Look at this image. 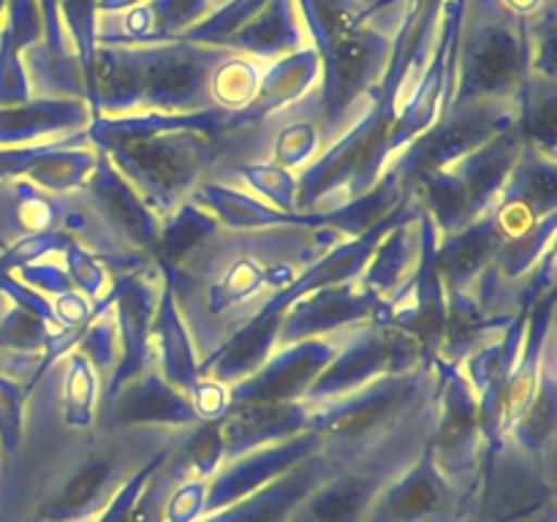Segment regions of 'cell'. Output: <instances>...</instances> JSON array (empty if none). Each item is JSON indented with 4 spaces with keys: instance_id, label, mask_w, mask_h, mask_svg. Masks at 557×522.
I'll use <instances>...</instances> for the list:
<instances>
[{
    "instance_id": "obj_29",
    "label": "cell",
    "mask_w": 557,
    "mask_h": 522,
    "mask_svg": "<svg viewBox=\"0 0 557 522\" xmlns=\"http://www.w3.org/2000/svg\"><path fill=\"white\" fill-rule=\"evenodd\" d=\"M218 223L215 217L207 215L201 207H196L194 201H185L177 212L163 221L161 226V239H158V248H156V264L158 266H172L188 253L190 248L201 243L205 237H210L212 232H218Z\"/></svg>"
},
{
    "instance_id": "obj_27",
    "label": "cell",
    "mask_w": 557,
    "mask_h": 522,
    "mask_svg": "<svg viewBox=\"0 0 557 522\" xmlns=\"http://www.w3.org/2000/svg\"><path fill=\"white\" fill-rule=\"evenodd\" d=\"M212 179L218 183L237 185V188L248 190L250 196L261 199L264 204L275 207L277 212L286 215H299L297 201H299V177L288 169L277 166L272 161H253V163H239V166L226 169V172L215 174Z\"/></svg>"
},
{
    "instance_id": "obj_23",
    "label": "cell",
    "mask_w": 557,
    "mask_h": 522,
    "mask_svg": "<svg viewBox=\"0 0 557 522\" xmlns=\"http://www.w3.org/2000/svg\"><path fill=\"white\" fill-rule=\"evenodd\" d=\"M283 310H272V313H261L259 319L250 321L248 326L237 332L210 362L201 368V375L226 384L232 389L234 384L245 381L261 370V364L275 353L277 348V330H281Z\"/></svg>"
},
{
    "instance_id": "obj_21",
    "label": "cell",
    "mask_w": 557,
    "mask_h": 522,
    "mask_svg": "<svg viewBox=\"0 0 557 522\" xmlns=\"http://www.w3.org/2000/svg\"><path fill=\"white\" fill-rule=\"evenodd\" d=\"M430 232H433V223L424 215V210H419L417 215L392 226L384 234V239L375 245L373 256H370L368 266H364L362 277H359V286L375 304L395 297L411 281L413 272L422 264Z\"/></svg>"
},
{
    "instance_id": "obj_14",
    "label": "cell",
    "mask_w": 557,
    "mask_h": 522,
    "mask_svg": "<svg viewBox=\"0 0 557 522\" xmlns=\"http://www.w3.org/2000/svg\"><path fill=\"white\" fill-rule=\"evenodd\" d=\"M163 291H166V277H163L158 264L136 270L131 275L114 277L109 299H112L114 319H117L123 359H120V368L107 395L120 381L131 378V375L141 373L147 368H156L152 364V326H156V313Z\"/></svg>"
},
{
    "instance_id": "obj_10",
    "label": "cell",
    "mask_w": 557,
    "mask_h": 522,
    "mask_svg": "<svg viewBox=\"0 0 557 522\" xmlns=\"http://www.w3.org/2000/svg\"><path fill=\"white\" fill-rule=\"evenodd\" d=\"M555 460L495 440L473 498L471 522H555Z\"/></svg>"
},
{
    "instance_id": "obj_26",
    "label": "cell",
    "mask_w": 557,
    "mask_h": 522,
    "mask_svg": "<svg viewBox=\"0 0 557 522\" xmlns=\"http://www.w3.org/2000/svg\"><path fill=\"white\" fill-rule=\"evenodd\" d=\"M498 201L525 207L536 217L557 215V158L522 147Z\"/></svg>"
},
{
    "instance_id": "obj_13",
    "label": "cell",
    "mask_w": 557,
    "mask_h": 522,
    "mask_svg": "<svg viewBox=\"0 0 557 522\" xmlns=\"http://www.w3.org/2000/svg\"><path fill=\"white\" fill-rule=\"evenodd\" d=\"M362 522H471V509L424 446L422 455L375 495Z\"/></svg>"
},
{
    "instance_id": "obj_8",
    "label": "cell",
    "mask_w": 557,
    "mask_h": 522,
    "mask_svg": "<svg viewBox=\"0 0 557 522\" xmlns=\"http://www.w3.org/2000/svg\"><path fill=\"white\" fill-rule=\"evenodd\" d=\"M517 123V98L515 101H471L460 107H449L428 130L408 141L389 163L386 172L397 179L400 190L411 196L422 179L441 172L455 163L457 158L479 150L509 130Z\"/></svg>"
},
{
    "instance_id": "obj_28",
    "label": "cell",
    "mask_w": 557,
    "mask_h": 522,
    "mask_svg": "<svg viewBox=\"0 0 557 522\" xmlns=\"http://www.w3.org/2000/svg\"><path fill=\"white\" fill-rule=\"evenodd\" d=\"M76 351L92 364V370L98 373L103 384V395L112 386L114 373L120 368V359H123V343H120V330L117 319H114L112 299H103L101 304H96L90 321L85 324V330L79 332L74 343Z\"/></svg>"
},
{
    "instance_id": "obj_22",
    "label": "cell",
    "mask_w": 557,
    "mask_h": 522,
    "mask_svg": "<svg viewBox=\"0 0 557 522\" xmlns=\"http://www.w3.org/2000/svg\"><path fill=\"white\" fill-rule=\"evenodd\" d=\"M500 243H504V234H500L493 212L476 217L460 232L441 237L435 245L433 264L446 297L468 291L484 275V270L493 264Z\"/></svg>"
},
{
    "instance_id": "obj_4",
    "label": "cell",
    "mask_w": 557,
    "mask_h": 522,
    "mask_svg": "<svg viewBox=\"0 0 557 522\" xmlns=\"http://www.w3.org/2000/svg\"><path fill=\"white\" fill-rule=\"evenodd\" d=\"M103 384L76 348L58 353L27 386L20 449L5 462H36L98 427Z\"/></svg>"
},
{
    "instance_id": "obj_25",
    "label": "cell",
    "mask_w": 557,
    "mask_h": 522,
    "mask_svg": "<svg viewBox=\"0 0 557 522\" xmlns=\"http://www.w3.org/2000/svg\"><path fill=\"white\" fill-rule=\"evenodd\" d=\"M557 346V343H555ZM555 346H549L544 357L542 381L533 395L531 406L522 411V417L504 433V440L515 444L517 449L528 451L542 460H555V438H557V357Z\"/></svg>"
},
{
    "instance_id": "obj_31",
    "label": "cell",
    "mask_w": 557,
    "mask_h": 522,
    "mask_svg": "<svg viewBox=\"0 0 557 522\" xmlns=\"http://www.w3.org/2000/svg\"><path fill=\"white\" fill-rule=\"evenodd\" d=\"M188 400L194 406L199 422H218L232 408V389L226 384H218V381L201 375L194 389H190Z\"/></svg>"
},
{
    "instance_id": "obj_24",
    "label": "cell",
    "mask_w": 557,
    "mask_h": 522,
    "mask_svg": "<svg viewBox=\"0 0 557 522\" xmlns=\"http://www.w3.org/2000/svg\"><path fill=\"white\" fill-rule=\"evenodd\" d=\"M152 364L163 375V381L172 384L177 391H183V395H190L196 381L201 378L194 343H190L188 330H185L183 319L174 308L169 288L163 291L156 313V326H152Z\"/></svg>"
},
{
    "instance_id": "obj_11",
    "label": "cell",
    "mask_w": 557,
    "mask_h": 522,
    "mask_svg": "<svg viewBox=\"0 0 557 522\" xmlns=\"http://www.w3.org/2000/svg\"><path fill=\"white\" fill-rule=\"evenodd\" d=\"M428 362H433V359L424 353V348L411 335L370 319L357 326L351 340L332 359L330 368L315 378L305 400L315 402V406L341 400V397L354 395V391L364 389L384 375L411 373Z\"/></svg>"
},
{
    "instance_id": "obj_15",
    "label": "cell",
    "mask_w": 557,
    "mask_h": 522,
    "mask_svg": "<svg viewBox=\"0 0 557 522\" xmlns=\"http://www.w3.org/2000/svg\"><path fill=\"white\" fill-rule=\"evenodd\" d=\"M101 427H172L188 430L199 422L188 395L163 381L156 368H147L120 381L101 400Z\"/></svg>"
},
{
    "instance_id": "obj_5",
    "label": "cell",
    "mask_w": 557,
    "mask_h": 522,
    "mask_svg": "<svg viewBox=\"0 0 557 522\" xmlns=\"http://www.w3.org/2000/svg\"><path fill=\"white\" fill-rule=\"evenodd\" d=\"M392 123V112L379 103L335 145L326 147L319 161L299 174V215L330 217L370 194L384 179L389 163Z\"/></svg>"
},
{
    "instance_id": "obj_7",
    "label": "cell",
    "mask_w": 557,
    "mask_h": 522,
    "mask_svg": "<svg viewBox=\"0 0 557 522\" xmlns=\"http://www.w3.org/2000/svg\"><path fill=\"white\" fill-rule=\"evenodd\" d=\"M531 74V38L522 20L493 5L476 9L468 25L457 71L449 85V107L471 101H515ZM446 107V109H449ZM444 109V112H446Z\"/></svg>"
},
{
    "instance_id": "obj_17",
    "label": "cell",
    "mask_w": 557,
    "mask_h": 522,
    "mask_svg": "<svg viewBox=\"0 0 557 522\" xmlns=\"http://www.w3.org/2000/svg\"><path fill=\"white\" fill-rule=\"evenodd\" d=\"M375 308L379 304L362 291L359 283H335V286L313 288V291L302 294L283 308L277 348L315 335H326V332L364 324V321L373 319Z\"/></svg>"
},
{
    "instance_id": "obj_6",
    "label": "cell",
    "mask_w": 557,
    "mask_h": 522,
    "mask_svg": "<svg viewBox=\"0 0 557 522\" xmlns=\"http://www.w3.org/2000/svg\"><path fill=\"white\" fill-rule=\"evenodd\" d=\"M522 147L525 141H522L520 130L517 125H511L487 145L457 158L455 163L430 174L417 185L411 196L422 204L424 215L438 232V239L460 232L462 226L495 210Z\"/></svg>"
},
{
    "instance_id": "obj_30",
    "label": "cell",
    "mask_w": 557,
    "mask_h": 522,
    "mask_svg": "<svg viewBox=\"0 0 557 522\" xmlns=\"http://www.w3.org/2000/svg\"><path fill=\"white\" fill-rule=\"evenodd\" d=\"M58 261L60 266H63L71 286H74L87 302L101 304L103 299L109 297V291H112L114 286V277L98 256L87 253V250L79 248V245L69 243L63 248V253L58 256Z\"/></svg>"
},
{
    "instance_id": "obj_32",
    "label": "cell",
    "mask_w": 557,
    "mask_h": 522,
    "mask_svg": "<svg viewBox=\"0 0 557 522\" xmlns=\"http://www.w3.org/2000/svg\"><path fill=\"white\" fill-rule=\"evenodd\" d=\"M20 522H44V520H36V517H27V520H20Z\"/></svg>"
},
{
    "instance_id": "obj_20",
    "label": "cell",
    "mask_w": 557,
    "mask_h": 522,
    "mask_svg": "<svg viewBox=\"0 0 557 522\" xmlns=\"http://www.w3.org/2000/svg\"><path fill=\"white\" fill-rule=\"evenodd\" d=\"M82 190H85L90 204L101 212L103 221L114 228V234L123 243H128L131 248L150 256V259L156 256L163 223L141 201V196L114 172V166L107 161L103 152L98 158L96 172H92V177L87 179V185Z\"/></svg>"
},
{
    "instance_id": "obj_9",
    "label": "cell",
    "mask_w": 557,
    "mask_h": 522,
    "mask_svg": "<svg viewBox=\"0 0 557 522\" xmlns=\"http://www.w3.org/2000/svg\"><path fill=\"white\" fill-rule=\"evenodd\" d=\"M438 370V397H435V419L430 430L428 449L435 468L446 482L468 500L473 509L484 462L490 455V438L484 430L479 402L462 375L451 364L435 362Z\"/></svg>"
},
{
    "instance_id": "obj_19",
    "label": "cell",
    "mask_w": 557,
    "mask_h": 522,
    "mask_svg": "<svg viewBox=\"0 0 557 522\" xmlns=\"http://www.w3.org/2000/svg\"><path fill=\"white\" fill-rule=\"evenodd\" d=\"M90 103L85 98H36L0 109V150L47 147L85 134L92 125Z\"/></svg>"
},
{
    "instance_id": "obj_16",
    "label": "cell",
    "mask_w": 557,
    "mask_h": 522,
    "mask_svg": "<svg viewBox=\"0 0 557 522\" xmlns=\"http://www.w3.org/2000/svg\"><path fill=\"white\" fill-rule=\"evenodd\" d=\"M321 451V438L315 433H305L299 438L283 440V444L261 446V449L226 460L207 484V514L221 511L226 506L250 498L267 484L277 482L288 471L308 460L310 455Z\"/></svg>"
},
{
    "instance_id": "obj_12",
    "label": "cell",
    "mask_w": 557,
    "mask_h": 522,
    "mask_svg": "<svg viewBox=\"0 0 557 522\" xmlns=\"http://www.w3.org/2000/svg\"><path fill=\"white\" fill-rule=\"evenodd\" d=\"M357 326L275 348V353L261 364V370L232 386V408L305 400L310 386L330 368V362L343 351V346L351 340Z\"/></svg>"
},
{
    "instance_id": "obj_3",
    "label": "cell",
    "mask_w": 557,
    "mask_h": 522,
    "mask_svg": "<svg viewBox=\"0 0 557 522\" xmlns=\"http://www.w3.org/2000/svg\"><path fill=\"white\" fill-rule=\"evenodd\" d=\"M438 395V370L433 362L411 373L384 375L364 389L341 400L315 406L313 433L321 438V455L335 465L373 449L408 419L417 417Z\"/></svg>"
},
{
    "instance_id": "obj_1",
    "label": "cell",
    "mask_w": 557,
    "mask_h": 522,
    "mask_svg": "<svg viewBox=\"0 0 557 522\" xmlns=\"http://www.w3.org/2000/svg\"><path fill=\"white\" fill-rule=\"evenodd\" d=\"M346 239L351 237L330 221L253 232L218 228L177 264L161 266L199 368Z\"/></svg>"
},
{
    "instance_id": "obj_2",
    "label": "cell",
    "mask_w": 557,
    "mask_h": 522,
    "mask_svg": "<svg viewBox=\"0 0 557 522\" xmlns=\"http://www.w3.org/2000/svg\"><path fill=\"white\" fill-rule=\"evenodd\" d=\"M234 128H239L234 114L207 109L96 117L85 136L163 223L190 199L196 185L212 177Z\"/></svg>"
},
{
    "instance_id": "obj_18",
    "label": "cell",
    "mask_w": 557,
    "mask_h": 522,
    "mask_svg": "<svg viewBox=\"0 0 557 522\" xmlns=\"http://www.w3.org/2000/svg\"><path fill=\"white\" fill-rule=\"evenodd\" d=\"M313 419L315 406L308 400L228 408L226 417L215 422L223 462L234 460L239 455H248L253 449H261V446L283 444V440L313 433Z\"/></svg>"
}]
</instances>
